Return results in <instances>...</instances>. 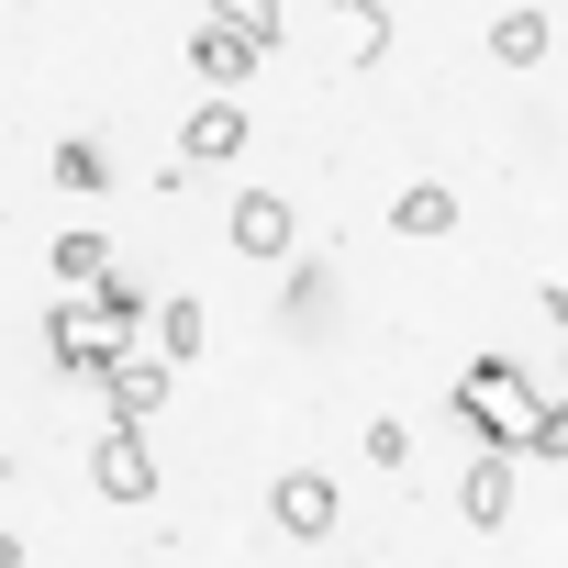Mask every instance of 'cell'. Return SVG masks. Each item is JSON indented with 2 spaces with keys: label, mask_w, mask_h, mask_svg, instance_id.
<instances>
[{
  "label": "cell",
  "mask_w": 568,
  "mask_h": 568,
  "mask_svg": "<svg viewBox=\"0 0 568 568\" xmlns=\"http://www.w3.org/2000/svg\"><path fill=\"white\" fill-rule=\"evenodd\" d=\"M90 479H101V501H145V490H156L145 424H101V446H90Z\"/></svg>",
  "instance_id": "6da1fadb"
},
{
  "label": "cell",
  "mask_w": 568,
  "mask_h": 568,
  "mask_svg": "<svg viewBox=\"0 0 568 568\" xmlns=\"http://www.w3.org/2000/svg\"><path fill=\"white\" fill-rule=\"evenodd\" d=\"M190 68H201V79H212V90H245V79H256V68H267V45H256V34H245V23H223V12H212V23H201V34H190Z\"/></svg>",
  "instance_id": "7a4b0ae2"
},
{
  "label": "cell",
  "mask_w": 568,
  "mask_h": 568,
  "mask_svg": "<svg viewBox=\"0 0 568 568\" xmlns=\"http://www.w3.org/2000/svg\"><path fill=\"white\" fill-rule=\"evenodd\" d=\"M245 134H256V123H245V101H234V90H212V101L190 112V134H179V168H223V156H245Z\"/></svg>",
  "instance_id": "3957f363"
},
{
  "label": "cell",
  "mask_w": 568,
  "mask_h": 568,
  "mask_svg": "<svg viewBox=\"0 0 568 568\" xmlns=\"http://www.w3.org/2000/svg\"><path fill=\"white\" fill-rule=\"evenodd\" d=\"M223 234H234V256H256V267H267V256H291V234H302V212L278 201V190H245Z\"/></svg>",
  "instance_id": "277c9868"
},
{
  "label": "cell",
  "mask_w": 568,
  "mask_h": 568,
  "mask_svg": "<svg viewBox=\"0 0 568 568\" xmlns=\"http://www.w3.org/2000/svg\"><path fill=\"white\" fill-rule=\"evenodd\" d=\"M335 513H346V501H335V479H324V468H291V479H278V535H291V546H324V535H335Z\"/></svg>",
  "instance_id": "5b68a950"
},
{
  "label": "cell",
  "mask_w": 568,
  "mask_h": 568,
  "mask_svg": "<svg viewBox=\"0 0 568 568\" xmlns=\"http://www.w3.org/2000/svg\"><path fill=\"white\" fill-rule=\"evenodd\" d=\"M112 424H156L168 402H179V357H134V368H112Z\"/></svg>",
  "instance_id": "8992f818"
},
{
  "label": "cell",
  "mask_w": 568,
  "mask_h": 568,
  "mask_svg": "<svg viewBox=\"0 0 568 568\" xmlns=\"http://www.w3.org/2000/svg\"><path fill=\"white\" fill-rule=\"evenodd\" d=\"M513 479H524V468H513V446L468 457V479H457V513H468L479 535H501V524H513Z\"/></svg>",
  "instance_id": "52a82bcc"
},
{
  "label": "cell",
  "mask_w": 568,
  "mask_h": 568,
  "mask_svg": "<svg viewBox=\"0 0 568 568\" xmlns=\"http://www.w3.org/2000/svg\"><path fill=\"white\" fill-rule=\"evenodd\" d=\"M45 267L68 278V291H101V278H112V234H101V223H68V234L45 245Z\"/></svg>",
  "instance_id": "ba28073f"
},
{
  "label": "cell",
  "mask_w": 568,
  "mask_h": 568,
  "mask_svg": "<svg viewBox=\"0 0 568 568\" xmlns=\"http://www.w3.org/2000/svg\"><path fill=\"white\" fill-rule=\"evenodd\" d=\"M546 45H557V34H546V0H513V12L490 23V57H501V68H546Z\"/></svg>",
  "instance_id": "9c48e42d"
},
{
  "label": "cell",
  "mask_w": 568,
  "mask_h": 568,
  "mask_svg": "<svg viewBox=\"0 0 568 568\" xmlns=\"http://www.w3.org/2000/svg\"><path fill=\"white\" fill-rule=\"evenodd\" d=\"M390 223H402L413 245H435V234H457V190H446V179H413V190L390 201Z\"/></svg>",
  "instance_id": "30bf717a"
},
{
  "label": "cell",
  "mask_w": 568,
  "mask_h": 568,
  "mask_svg": "<svg viewBox=\"0 0 568 568\" xmlns=\"http://www.w3.org/2000/svg\"><path fill=\"white\" fill-rule=\"evenodd\" d=\"M57 190H79V201H101V190H112V156H101V134H68V145H57Z\"/></svg>",
  "instance_id": "8fae6325"
},
{
  "label": "cell",
  "mask_w": 568,
  "mask_h": 568,
  "mask_svg": "<svg viewBox=\"0 0 568 568\" xmlns=\"http://www.w3.org/2000/svg\"><path fill=\"white\" fill-rule=\"evenodd\" d=\"M201 335H212V324H201V302H190V291H179V302H156V357H179V368H190V357H201Z\"/></svg>",
  "instance_id": "7c38bea8"
},
{
  "label": "cell",
  "mask_w": 568,
  "mask_h": 568,
  "mask_svg": "<svg viewBox=\"0 0 568 568\" xmlns=\"http://www.w3.org/2000/svg\"><path fill=\"white\" fill-rule=\"evenodd\" d=\"M335 23H346V57H357V68L390 57V12H379V0H335Z\"/></svg>",
  "instance_id": "4fadbf2b"
},
{
  "label": "cell",
  "mask_w": 568,
  "mask_h": 568,
  "mask_svg": "<svg viewBox=\"0 0 568 568\" xmlns=\"http://www.w3.org/2000/svg\"><path fill=\"white\" fill-rule=\"evenodd\" d=\"M90 313H101V335H123V324H145L156 302L134 291V278H101V291H90Z\"/></svg>",
  "instance_id": "5bb4252c"
},
{
  "label": "cell",
  "mask_w": 568,
  "mask_h": 568,
  "mask_svg": "<svg viewBox=\"0 0 568 568\" xmlns=\"http://www.w3.org/2000/svg\"><path fill=\"white\" fill-rule=\"evenodd\" d=\"M212 12H223V23H245L256 45H278V23H291V0H212Z\"/></svg>",
  "instance_id": "9a60e30c"
},
{
  "label": "cell",
  "mask_w": 568,
  "mask_h": 568,
  "mask_svg": "<svg viewBox=\"0 0 568 568\" xmlns=\"http://www.w3.org/2000/svg\"><path fill=\"white\" fill-rule=\"evenodd\" d=\"M335 302V267H291V324H313Z\"/></svg>",
  "instance_id": "2e32d148"
},
{
  "label": "cell",
  "mask_w": 568,
  "mask_h": 568,
  "mask_svg": "<svg viewBox=\"0 0 568 568\" xmlns=\"http://www.w3.org/2000/svg\"><path fill=\"white\" fill-rule=\"evenodd\" d=\"M402 457H413V435H402V424L379 413V424H368V468H402Z\"/></svg>",
  "instance_id": "e0dca14e"
},
{
  "label": "cell",
  "mask_w": 568,
  "mask_h": 568,
  "mask_svg": "<svg viewBox=\"0 0 568 568\" xmlns=\"http://www.w3.org/2000/svg\"><path fill=\"white\" fill-rule=\"evenodd\" d=\"M535 457H568V390L546 402V424H535Z\"/></svg>",
  "instance_id": "ac0fdd59"
},
{
  "label": "cell",
  "mask_w": 568,
  "mask_h": 568,
  "mask_svg": "<svg viewBox=\"0 0 568 568\" xmlns=\"http://www.w3.org/2000/svg\"><path fill=\"white\" fill-rule=\"evenodd\" d=\"M546 324H568V278H557V291H546Z\"/></svg>",
  "instance_id": "d6986e66"
}]
</instances>
